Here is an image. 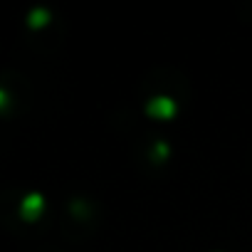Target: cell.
Wrapping results in <instances>:
<instances>
[{
  "mask_svg": "<svg viewBox=\"0 0 252 252\" xmlns=\"http://www.w3.org/2000/svg\"><path fill=\"white\" fill-rule=\"evenodd\" d=\"M40 208H42V198L40 195H30L23 203V213L25 215H35V210H40Z\"/></svg>",
  "mask_w": 252,
  "mask_h": 252,
  "instance_id": "6da1fadb",
  "label": "cell"
},
{
  "mask_svg": "<svg viewBox=\"0 0 252 252\" xmlns=\"http://www.w3.org/2000/svg\"><path fill=\"white\" fill-rule=\"evenodd\" d=\"M5 104V92H0V106Z\"/></svg>",
  "mask_w": 252,
  "mask_h": 252,
  "instance_id": "7a4b0ae2",
  "label": "cell"
}]
</instances>
